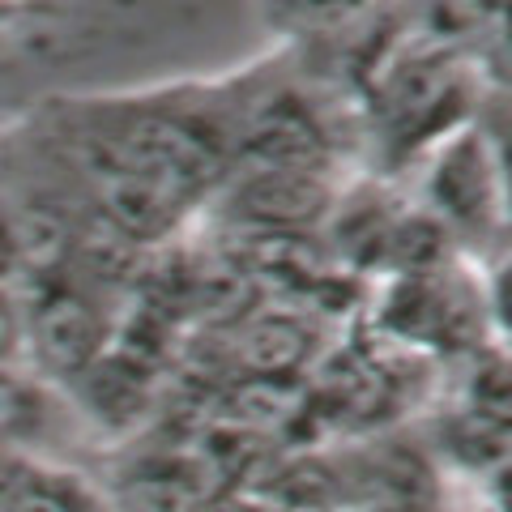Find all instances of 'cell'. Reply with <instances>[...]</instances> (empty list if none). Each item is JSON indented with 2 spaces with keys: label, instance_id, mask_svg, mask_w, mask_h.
I'll return each instance as SVG.
<instances>
[{
  "label": "cell",
  "instance_id": "6da1fadb",
  "mask_svg": "<svg viewBox=\"0 0 512 512\" xmlns=\"http://www.w3.org/2000/svg\"><path fill=\"white\" fill-rule=\"evenodd\" d=\"M376 329L380 338L414 355L483 350V338L491 333L487 278H474L457 256L414 274H393L380 299Z\"/></svg>",
  "mask_w": 512,
  "mask_h": 512
},
{
  "label": "cell",
  "instance_id": "7a4b0ae2",
  "mask_svg": "<svg viewBox=\"0 0 512 512\" xmlns=\"http://www.w3.org/2000/svg\"><path fill=\"white\" fill-rule=\"evenodd\" d=\"M423 210L440 218L457 244L491 239L508 218L504 171L495 158L491 133L478 120L453 128L427 150L423 167Z\"/></svg>",
  "mask_w": 512,
  "mask_h": 512
},
{
  "label": "cell",
  "instance_id": "3957f363",
  "mask_svg": "<svg viewBox=\"0 0 512 512\" xmlns=\"http://www.w3.org/2000/svg\"><path fill=\"white\" fill-rule=\"evenodd\" d=\"M376 111L397 150H431L466 120V77L444 52H410L376 82Z\"/></svg>",
  "mask_w": 512,
  "mask_h": 512
},
{
  "label": "cell",
  "instance_id": "277c9868",
  "mask_svg": "<svg viewBox=\"0 0 512 512\" xmlns=\"http://www.w3.org/2000/svg\"><path fill=\"white\" fill-rule=\"evenodd\" d=\"M218 192L227 218L252 235H299L338 205L325 167H231Z\"/></svg>",
  "mask_w": 512,
  "mask_h": 512
},
{
  "label": "cell",
  "instance_id": "5b68a950",
  "mask_svg": "<svg viewBox=\"0 0 512 512\" xmlns=\"http://www.w3.org/2000/svg\"><path fill=\"white\" fill-rule=\"evenodd\" d=\"M5 512H124L103 478L56 457L5 453Z\"/></svg>",
  "mask_w": 512,
  "mask_h": 512
},
{
  "label": "cell",
  "instance_id": "8992f818",
  "mask_svg": "<svg viewBox=\"0 0 512 512\" xmlns=\"http://www.w3.org/2000/svg\"><path fill=\"white\" fill-rule=\"evenodd\" d=\"M312 355V329L295 312H265L235 329L231 363L244 380H286Z\"/></svg>",
  "mask_w": 512,
  "mask_h": 512
},
{
  "label": "cell",
  "instance_id": "52a82bcc",
  "mask_svg": "<svg viewBox=\"0 0 512 512\" xmlns=\"http://www.w3.org/2000/svg\"><path fill=\"white\" fill-rule=\"evenodd\" d=\"M487 308H491V333L512 346V252L500 256L487 274Z\"/></svg>",
  "mask_w": 512,
  "mask_h": 512
}]
</instances>
